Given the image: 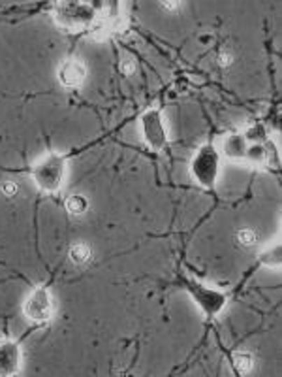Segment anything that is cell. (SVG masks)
<instances>
[{"instance_id":"6da1fadb","label":"cell","mask_w":282,"mask_h":377,"mask_svg":"<svg viewBox=\"0 0 282 377\" xmlns=\"http://www.w3.org/2000/svg\"><path fill=\"white\" fill-rule=\"evenodd\" d=\"M36 187L45 194H57L66 180V159L59 153H48L30 168Z\"/></svg>"},{"instance_id":"7a4b0ae2","label":"cell","mask_w":282,"mask_h":377,"mask_svg":"<svg viewBox=\"0 0 282 377\" xmlns=\"http://www.w3.org/2000/svg\"><path fill=\"white\" fill-rule=\"evenodd\" d=\"M183 287L186 289V293L190 294L194 304L198 305L199 312L204 313L207 319L218 317L228 304V298L223 291L209 287V285H205L194 277H183Z\"/></svg>"},{"instance_id":"3957f363","label":"cell","mask_w":282,"mask_h":377,"mask_svg":"<svg viewBox=\"0 0 282 377\" xmlns=\"http://www.w3.org/2000/svg\"><path fill=\"white\" fill-rule=\"evenodd\" d=\"M190 172L198 185L205 189H213L216 185L218 172H220V155L215 150V145L207 144L199 147L190 162Z\"/></svg>"},{"instance_id":"277c9868","label":"cell","mask_w":282,"mask_h":377,"mask_svg":"<svg viewBox=\"0 0 282 377\" xmlns=\"http://www.w3.org/2000/svg\"><path fill=\"white\" fill-rule=\"evenodd\" d=\"M55 19L68 30H81L97 21V6L83 2H60L55 6Z\"/></svg>"},{"instance_id":"5b68a950","label":"cell","mask_w":282,"mask_h":377,"mask_svg":"<svg viewBox=\"0 0 282 377\" xmlns=\"http://www.w3.org/2000/svg\"><path fill=\"white\" fill-rule=\"evenodd\" d=\"M55 312H57L55 298L48 287L32 289L23 304L24 317L29 319L32 324H38V326L51 323L55 317Z\"/></svg>"},{"instance_id":"8992f818","label":"cell","mask_w":282,"mask_h":377,"mask_svg":"<svg viewBox=\"0 0 282 377\" xmlns=\"http://www.w3.org/2000/svg\"><path fill=\"white\" fill-rule=\"evenodd\" d=\"M141 131H143L145 142L155 151H162L168 144V132L164 126L160 110L150 108L141 115Z\"/></svg>"},{"instance_id":"52a82bcc","label":"cell","mask_w":282,"mask_h":377,"mask_svg":"<svg viewBox=\"0 0 282 377\" xmlns=\"http://www.w3.org/2000/svg\"><path fill=\"white\" fill-rule=\"evenodd\" d=\"M23 368V349L13 340H0V377H17Z\"/></svg>"},{"instance_id":"ba28073f","label":"cell","mask_w":282,"mask_h":377,"mask_svg":"<svg viewBox=\"0 0 282 377\" xmlns=\"http://www.w3.org/2000/svg\"><path fill=\"white\" fill-rule=\"evenodd\" d=\"M87 78V68L79 60H66L59 68V79L64 87H79Z\"/></svg>"},{"instance_id":"9c48e42d","label":"cell","mask_w":282,"mask_h":377,"mask_svg":"<svg viewBox=\"0 0 282 377\" xmlns=\"http://www.w3.org/2000/svg\"><path fill=\"white\" fill-rule=\"evenodd\" d=\"M248 145L245 134H230L223 142V153L232 161H245Z\"/></svg>"},{"instance_id":"30bf717a","label":"cell","mask_w":282,"mask_h":377,"mask_svg":"<svg viewBox=\"0 0 282 377\" xmlns=\"http://www.w3.org/2000/svg\"><path fill=\"white\" fill-rule=\"evenodd\" d=\"M245 161L251 162L253 166L262 168L269 162V151H267V147L264 144H251L248 150H246Z\"/></svg>"},{"instance_id":"8fae6325","label":"cell","mask_w":282,"mask_h":377,"mask_svg":"<svg viewBox=\"0 0 282 377\" xmlns=\"http://www.w3.org/2000/svg\"><path fill=\"white\" fill-rule=\"evenodd\" d=\"M68 257L72 260L76 266H87V264L92 260V251H90V247L83 242H78V244H73L70 247V251H68Z\"/></svg>"},{"instance_id":"7c38bea8","label":"cell","mask_w":282,"mask_h":377,"mask_svg":"<svg viewBox=\"0 0 282 377\" xmlns=\"http://www.w3.org/2000/svg\"><path fill=\"white\" fill-rule=\"evenodd\" d=\"M64 208H66L68 213H72V216H83L85 211L89 210V202H87V198H85L83 194H72V197L66 198Z\"/></svg>"},{"instance_id":"4fadbf2b","label":"cell","mask_w":282,"mask_h":377,"mask_svg":"<svg viewBox=\"0 0 282 377\" xmlns=\"http://www.w3.org/2000/svg\"><path fill=\"white\" fill-rule=\"evenodd\" d=\"M260 263L267 266V268H279V266H281V246H279V244H273L271 247H267V249L260 255Z\"/></svg>"},{"instance_id":"5bb4252c","label":"cell","mask_w":282,"mask_h":377,"mask_svg":"<svg viewBox=\"0 0 282 377\" xmlns=\"http://www.w3.org/2000/svg\"><path fill=\"white\" fill-rule=\"evenodd\" d=\"M234 366L235 370L241 373H251L254 370V357L248 351H237L234 355Z\"/></svg>"},{"instance_id":"9a60e30c","label":"cell","mask_w":282,"mask_h":377,"mask_svg":"<svg viewBox=\"0 0 282 377\" xmlns=\"http://www.w3.org/2000/svg\"><path fill=\"white\" fill-rule=\"evenodd\" d=\"M237 239H239L241 246H254L258 242V234H256L254 228H241L239 232H237Z\"/></svg>"},{"instance_id":"2e32d148","label":"cell","mask_w":282,"mask_h":377,"mask_svg":"<svg viewBox=\"0 0 282 377\" xmlns=\"http://www.w3.org/2000/svg\"><path fill=\"white\" fill-rule=\"evenodd\" d=\"M19 192V185L15 181H4L2 183V194L8 198H13Z\"/></svg>"},{"instance_id":"e0dca14e","label":"cell","mask_w":282,"mask_h":377,"mask_svg":"<svg viewBox=\"0 0 282 377\" xmlns=\"http://www.w3.org/2000/svg\"><path fill=\"white\" fill-rule=\"evenodd\" d=\"M134 72V62L132 60H125V62H122V74H132Z\"/></svg>"},{"instance_id":"ac0fdd59","label":"cell","mask_w":282,"mask_h":377,"mask_svg":"<svg viewBox=\"0 0 282 377\" xmlns=\"http://www.w3.org/2000/svg\"><path fill=\"white\" fill-rule=\"evenodd\" d=\"M218 60H220V65H223V66H230V65H232V55H230V53H220Z\"/></svg>"}]
</instances>
